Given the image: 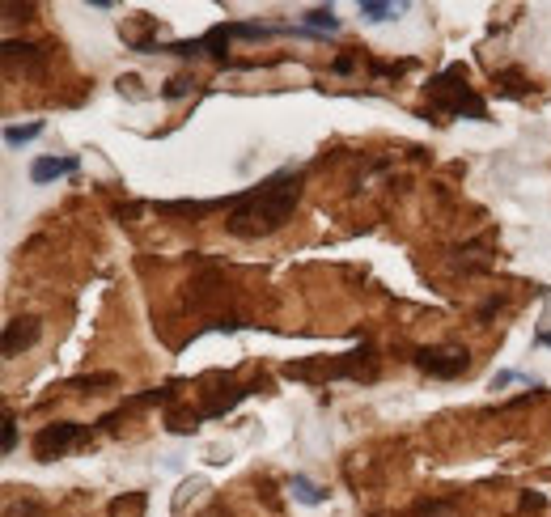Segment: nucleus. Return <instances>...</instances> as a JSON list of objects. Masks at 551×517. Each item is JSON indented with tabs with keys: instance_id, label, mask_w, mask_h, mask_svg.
<instances>
[{
	"instance_id": "nucleus-1",
	"label": "nucleus",
	"mask_w": 551,
	"mask_h": 517,
	"mask_svg": "<svg viewBox=\"0 0 551 517\" xmlns=\"http://www.w3.org/2000/svg\"><path fill=\"white\" fill-rule=\"evenodd\" d=\"M301 200V174L297 170H276L268 174L259 187L229 195V212H225V229L234 238H268L276 229L289 225L293 208Z\"/></svg>"
},
{
	"instance_id": "nucleus-2",
	"label": "nucleus",
	"mask_w": 551,
	"mask_h": 517,
	"mask_svg": "<svg viewBox=\"0 0 551 517\" xmlns=\"http://www.w3.org/2000/svg\"><path fill=\"white\" fill-rule=\"evenodd\" d=\"M424 98H429L446 119H479V123L488 119V102L475 94L467 64L441 68V73L424 85Z\"/></svg>"
},
{
	"instance_id": "nucleus-3",
	"label": "nucleus",
	"mask_w": 551,
	"mask_h": 517,
	"mask_svg": "<svg viewBox=\"0 0 551 517\" xmlns=\"http://www.w3.org/2000/svg\"><path fill=\"white\" fill-rule=\"evenodd\" d=\"M284 378H297V382H373L378 378V352L369 344L357 352H344V356H310V361H289L284 365Z\"/></svg>"
},
{
	"instance_id": "nucleus-4",
	"label": "nucleus",
	"mask_w": 551,
	"mask_h": 517,
	"mask_svg": "<svg viewBox=\"0 0 551 517\" xmlns=\"http://www.w3.org/2000/svg\"><path fill=\"white\" fill-rule=\"evenodd\" d=\"M90 441V424H77V420H56V424H43L39 433H34L30 450L39 462H56L64 454H73L77 445Z\"/></svg>"
},
{
	"instance_id": "nucleus-5",
	"label": "nucleus",
	"mask_w": 551,
	"mask_h": 517,
	"mask_svg": "<svg viewBox=\"0 0 551 517\" xmlns=\"http://www.w3.org/2000/svg\"><path fill=\"white\" fill-rule=\"evenodd\" d=\"M416 365L437 382H454L471 369V352L462 344H433V348H416Z\"/></svg>"
},
{
	"instance_id": "nucleus-6",
	"label": "nucleus",
	"mask_w": 551,
	"mask_h": 517,
	"mask_svg": "<svg viewBox=\"0 0 551 517\" xmlns=\"http://www.w3.org/2000/svg\"><path fill=\"white\" fill-rule=\"evenodd\" d=\"M17 64H22V77H39L47 68V51L34 47V43H17V39H5V68L17 73Z\"/></svg>"
},
{
	"instance_id": "nucleus-7",
	"label": "nucleus",
	"mask_w": 551,
	"mask_h": 517,
	"mask_svg": "<svg viewBox=\"0 0 551 517\" xmlns=\"http://www.w3.org/2000/svg\"><path fill=\"white\" fill-rule=\"evenodd\" d=\"M39 335H43L39 318H13V323H5V340H0V348H5V356H22L26 348L39 344Z\"/></svg>"
},
{
	"instance_id": "nucleus-8",
	"label": "nucleus",
	"mask_w": 551,
	"mask_h": 517,
	"mask_svg": "<svg viewBox=\"0 0 551 517\" xmlns=\"http://www.w3.org/2000/svg\"><path fill=\"white\" fill-rule=\"evenodd\" d=\"M77 157L68 153V157H39V162L30 166V183H56V178H64V174H77Z\"/></svg>"
},
{
	"instance_id": "nucleus-9",
	"label": "nucleus",
	"mask_w": 551,
	"mask_h": 517,
	"mask_svg": "<svg viewBox=\"0 0 551 517\" xmlns=\"http://www.w3.org/2000/svg\"><path fill=\"white\" fill-rule=\"evenodd\" d=\"M361 17L365 22H390V17L407 13V0H361Z\"/></svg>"
},
{
	"instance_id": "nucleus-10",
	"label": "nucleus",
	"mask_w": 551,
	"mask_h": 517,
	"mask_svg": "<svg viewBox=\"0 0 551 517\" xmlns=\"http://www.w3.org/2000/svg\"><path fill=\"white\" fill-rule=\"evenodd\" d=\"M289 496H293L297 505H310V509H314V505H327V492L318 488L314 479H306V475H293V479H289Z\"/></svg>"
},
{
	"instance_id": "nucleus-11",
	"label": "nucleus",
	"mask_w": 551,
	"mask_h": 517,
	"mask_svg": "<svg viewBox=\"0 0 551 517\" xmlns=\"http://www.w3.org/2000/svg\"><path fill=\"white\" fill-rule=\"evenodd\" d=\"M492 81H496V89H501L505 98H526V94H530V81L518 73V68H505V73H492Z\"/></svg>"
},
{
	"instance_id": "nucleus-12",
	"label": "nucleus",
	"mask_w": 551,
	"mask_h": 517,
	"mask_svg": "<svg viewBox=\"0 0 551 517\" xmlns=\"http://www.w3.org/2000/svg\"><path fill=\"white\" fill-rule=\"evenodd\" d=\"M145 505H149L145 492H128V496H119V501H111V517H140Z\"/></svg>"
},
{
	"instance_id": "nucleus-13",
	"label": "nucleus",
	"mask_w": 551,
	"mask_h": 517,
	"mask_svg": "<svg viewBox=\"0 0 551 517\" xmlns=\"http://www.w3.org/2000/svg\"><path fill=\"white\" fill-rule=\"evenodd\" d=\"M43 136V123H13V128H5V145L17 149V145H30V140Z\"/></svg>"
},
{
	"instance_id": "nucleus-14",
	"label": "nucleus",
	"mask_w": 551,
	"mask_h": 517,
	"mask_svg": "<svg viewBox=\"0 0 551 517\" xmlns=\"http://www.w3.org/2000/svg\"><path fill=\"white\" fill-rule=\"evenodd\" d=\"M306 30H314V34H335V30H340V17H335V9L327 5V9H310L306 13Z\"/></svg>"
},
{
	"instance_id": "nucleus-15",
	"label": "nucleus",
	"mask_w": 551,
	"mask_h": 517,
	"mask_svg": "<svg viewBox=\"0 0 551 517\" xmlns=\"http://www.w3.org/2000/svg\"><path fill=\"white\" fill-rule=\"evenodd\" d=\"M191 85H195V81H187V77H174V81H166L162 94H166V98H183V94H191Z\"/></svg>"
},
{
	"instance_id": "nucleus-16",
	"label": "nucleus",
	"mask_w": 551,
	"mask_h": 517,
	"mask_svg": "<svg viewBox=\"0 0 551 517\" xmlns=\"http://www.w3.org/2000/svg\"><path fill=\"white\" fill-rule=\"evenodd\" d=\"M13 450H17V420L5 416V454H13Z\"/></svg>"
},
{
	"instance_id": "nucleus-17",
	"label": "nucleus",
	"mask_w": 551,
	"mask_h": 517,
	"mask_svg": "<svg viewBox=\"0 0 551 517\" xmlns=\"http://www.w3.org/2000/svg\"><path fill=\"white\" fill-rule=\"evenodd\" d=\"M352 68H357V56H352V51H348V56L335 60V73H352Z\"/></svg>"
},
{
	"instance_id": "nucleus-18",
	"label": "nucleus",
	"mask_w": 551,
	"mask_h": 517,
	"mask_svg": "<svg viewBox=\"0 0 551 517\" xmlns=\"http://www.w3.org/2000/svg\"><path fill=\"white\" fill-rule=\"evenodd\" d=\"M522 505H526V509H543V496H530V492H526V496H522Z\"/></svg>"
},
{
	"instance_id": "nucleus-19",
	"label": "nucleus",
	"mask_w": 551,
	"mask_h": 517,
	"mask_svg": "<svg viewBox=\"0 0 551 517\" xmlns=\"http://www.w3.org/2000/svg\"><path fill=\"white\" fill-rule=\"evenodd\" d=\"M539 344H543V348H551V331H539Z\"/></svg>"
}]
</instances>
